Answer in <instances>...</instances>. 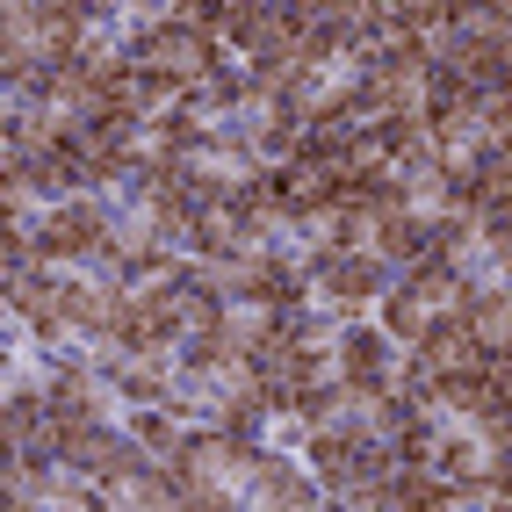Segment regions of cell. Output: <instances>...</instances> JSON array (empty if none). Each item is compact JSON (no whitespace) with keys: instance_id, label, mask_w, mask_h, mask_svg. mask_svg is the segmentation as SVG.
Listing matches in <instances>:
<instances>
[{"instance_id":"obj_7","label":"cell","mask_w":512,"mask_h":512,"mask_svg":"<svg viewBox=\"0 0 512 512\" xmlns=\"http://www.w3.org/2000/svg\"><path fill=\"white\" fill-rule=\"evenodd\" d=\"M275 195L289 202V210H311V202L339 195V166H325V159H311V152H296L289 166H275Z\"/></svg>"},{"instance_id":"obj_1","label":"cell","mask_w":512,"mask_h":512,"mask_svg":"<svg viewBox=\"0 0 512 512\" xmlns=\"http://www.w3.org/2000/svg\"><path fill=\"white\" fill-rule=\"evenodd\" d=\"M383 289H397V260H383L375 246H325L318 253V303L347 318H375Z\"/></svg>"},{"instance_id":"obj_13","label":"cell","mask_w":512,"mask_h":512,"mask_svg":"<svg viewBox=\"0 0 512 512\" xmlns=\"http://www.w3.org/2000/svg\"><path fill=\"white\" fill-rule=\"evenodd\" d=\"M505 8H512V0H505Z\"/></svg>"},{"instance_id":"obj_6","label":"cell","mask_w":512,"mask_h":512,"mask_svg":"<svg viewBox=\"0 0 512 512\" xmlns=\"http://www.w3.org/2000/svg\"><path fill=\"white\" fill-rule=\"evenodd\" d=\"M375 325H383L397 347H419V339H426L440 318L426 311V296H419L412 282H397V289H383V303H375Z\"/></svg>"},{"instance_id":"obj_3","label":"cell","mask_w":512,"mask_h":512,"mask_svg":"<svg viewBox=\"0 0 512 512\" xmlns=\"http://www.w3.org/2000/svg\"><path fill=\"white\" fill-rule=\"evenodd\" d=\"M440 476H491L498 469V440L476 426V419H448L440 426V448H433Z\"/></svg>"},{"instance_id":"obj_9","label":"cell","mask_w":512,"mask_h":512,"mask_svg":"<svg viewBox=\"0 0 512 512\" xmlns=\"http://www.w3.org/2000/svg\"><path fill=\"white\" fill-rule=\"evenodd\" d=\"M123 426H130V440H138V448H152L159 462H174V455H181V440H188V419H181V412H166V404H130Z\"/></svg>"},{"instance_id":"obj_5","label":"cell","mask_w":512,"mask_h":512,"mask_svg":"<svg viewBox=\"0 0 512 512\" xmlns=\"http://www.w3.org/2000/svg\"><path fill=\"white\" fill-rule=\"evenodd\" d=\"M462 318L476 332V347H484V361H505L512 354V289H476Z\"/></svg>"},{"instance_id":"obj_2","label":"cell","mask_w":512,"mask_h":512,"mask_svg":"<svg viewBox=\"0 0 512 512\" xmlns=\"http://www.w3.org/2000/svg\"><path fill=\"white\" fill-rule=\"evenodd\" d=\"M224 58H231L224 37H217V29H202V22H188V15L159 22V29H145V37L130 44V65H152V73L181 80V87H195L202 73H217Z\"/></svg>"},{"instance_id":"obj_11","label":"cell","mask_w":512,"mask_h":512,"mask_svg":"<svg viewBox=\"0 0 512 512\" xmlns=\"http://www.w3.org/2000/svg\"><path fill=\"white\" fill-rule=\"evenodd\" d=\"M224 8H231V0H181V15L202 22V29H224Z\"/></svg>"},{"instance_id":"obj_12","label":"cell","mask_w":512,"mask_h":512,"mask_svg":"<svg viewBox=\"0 0 512 512\" xmlns=\"http://www.w3.org/2000/svg\"><path fill=\"white\" fill-rule=\"evenodd\" d=\"M491 383H498V404H512V354L491 361Z\"/></svg>"},{"instance_id":"obj_4","label":"cell","mask_w":512,"mask_h":512,"mask_svg":"<svg viewBox=\"0 0 512 512\" xmlns=\"http://www.w3.org/2000/svg\"><path fill=\"white\" fill-rule=\"evenodd\" d=\"M275 332H289V311L275 296H224V325H217V339L224 347H267Z\"/></svg>"},{"instance_id":"obj_10","label":"cell","mask_w":512,"mask_h":512,"mask_svg":"<svg viewBox=\"0 0 512 512\" xmlns=\"http://www.w3.org/2000/svg\"><path fill=\"white\" fill-rule=\"evenodd\" d=\"M375 253L397 260V275H404V267H419V260H433V253H440V231H433V224H419V217H390L383 231H375Z\"/></svg>"},{"instance_id":"obj_8","label":"cell","mask_w":512,"mask_h":512,"mask_svg":"<svg viewBox=\"0 0 512 512\" xmlns=\"http://www.w3.org/2000/svg\"><path fill=\"white\" fill-rule=\"evenodd\" d=\"M448 37L455 44H505L512 37V8L505 0H448Z\"/></svg>"}]
</instances>
